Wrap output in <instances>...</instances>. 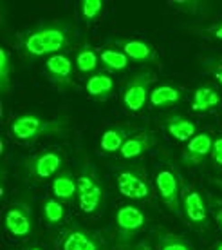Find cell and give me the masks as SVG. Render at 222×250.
I'll return each instance as SVG.
<instances>
[{
	"label": "cell",
	"mask_w": 222,
	"mask_h": 250,
	"mask_svg": "<svg viewBox=\"0 0 222 250\" xmlns=\"http://www.w3.org/2000/svg\"><path fill=\"white\" fill-rule=\"evenodd\" d=\"M80 38V29L69 20H47L24 29L17 38L20 55L27 60L49 58L71 49Z\"/></svg>",
	"instance_id": "obj_1"
},
{
	"label": "cell",
	"mask_w": 222,
	"mask_h": 250,
	"mask_svg": "<svg viewBox=\"0 0 222 250\" xmlns=\"http://www.w3.org/2000/svg\"><path fill=\"white\" fill-rule=\"evenodd\" d=\"M69 122L65 118H43L40 114L24 113L9 122V134L22 144H33L40 138L58 136L67 131Z\"/></svg>",
	"instance_id": "obj_2"
},
{
	"label": "cell",
	"mask_w": 222,
	"mask_h": 250,
	"mask_svg": "<svg viewBox=\"0 0 222 250\" xmlns=\"http://www.w3.org/2000/svg\"><path fill=\"white\" fill-rule=\"evenodd\" d=\"M76 182H78V203H80L81 212L92 216V214L103 210L105 188H103V183L99 180L96 169L89 162H83Z\"/></svg>",
	"instance_id": "obj_3"
},
{
	"label": "cell",
	"mask_w": 222,
	"mask_h": 250,
	"mask_svg": "<svg viewBox=\"0 0 222 250\" xmlns=\"http://www.w3.org/2000/svg\"><path fill=\"white\" fill-rule=\"evenodd\" d=\"M154 183H155V190L159 194L161 201L165 203L168 210L181 218L183 216V210H181V194H183V180H181V174L177 167L170 162L161 163L157 170L154 174Z\"/></svg>",
	"instance_id": "obj_4"
},
{
	"label": "cell",
	"mask_w": 222,
	"mask_h": 250,
	"mask_svg": "<svg viewBox=\"0 0 222 250\" xmlns=\"http://www.w3.org/2000/svg\"><path fill=\"white\" fill-rule=\"evenodd\" d=\"M155 82V75L150 69L137 71L130 76L121 91V104L125 111L136 114L141 113L145 105L150 102V93H152V83Z\"/></svg>",
	"instance_id": "obj_5"
},
{
	"label": "cell",
	"mask_w": 222,
	"mask_h": 250,
	"mask_svg": "<svg viewBox=\"0 0 222 250\" xmlns=\"http://www.w3.org/2000/svg\"><path fill=\"white\" fill-rule=\"evenodd\" d=\"M116 185L121 196L129 200L145 201L152 196V185L148 182L147 172L141 167H125L116 174Z\"/></svg>",
	"instance_id": "obj_6"
},
{
	"label": "cell",
	"mask_w": 222,
	"mask_h": 250,
	"mask_svg": "<svg viewBox=\"0 0 222 250\" xmlns=\"http://www.w3.org/2000/svg\"><path fill=\"white\" fill-rule=\"evenodd\" d=\"M65 158H63L62 150H42L35 156H31L29 160H25V174L33 178L35 182H43V180H49L55 178L62 172Z\"/></svg>",
	"instance_id": "obj_7"
},
{
	"label": "cell",
	"mask_w": 222,
	"mask_h": 250,
	"mask_svg": "<svg viewBox=\"0 0 222 250\" xmlns=\"http://www.w3.org/2000/svg\"><path fill=\"white\" fill-rule=\"evenodd\" d=\"M4 227L13 238H29L33 234V227H35L31 201L24 200V198L13 201L11 205L7 207L6 214H4Z\"/></svg>",
	"instance_id": "obj_8"
},
{
	"label": "cell",
	"mask_w": 222,
	"mask_h": 250,
	"mask_svg": "<svg viewBox=\"0 0 222 250\" xmlns=\"http://www.w3.org/2000/svg\"><path fill=\"white\" fill-rule=\"evenodd\" d=\"M181 210L185 219L190 223L191 229L203 232L208 230L210 227V219H208V205L204 201L203 194L199 192L195 187L191 185H185L183 187V194H181Z\"/></svg>",
	"instance_id": "obj_9"
},
{
	"label": "cell",
	"mask_w": 222,
	"mask_h": 250,
	"mask_svg": "<svg viewBox=\"0 0 222 250\" xmlns=\"http://www.w3.org/2000/svg\"><path fill=\"white\" fill-rule=\"evenodd\" d=\"M107 45L117 47L119 51H123L129 57L130 62L136 63H159V55L155 47L147 40H139V38H127V37H112L107 40Z\"/></svg>",
	"instance_id": "obj_10"
},
{
	"label": "cell",
	"mask_w": 222,
	"mask_h": 250,
	"mask_svg": "<svg viewBox=\"0 0 222 250\" xmlns=\"http://www.w3.org/2000/svg\"><path fill=\"white\" fill-rule=\"evenodd\" d=\"M147 225V216L139 207L136 205H121L116 212V227H117V241L121 247L130 243V239Z\"/></svg>",
	"instance_id": "obj_11"
},
{
	"label": "cell",
	"mask_w": 222,
	"mask_h": 250,
	"mask_svg": "<svg viewBox=\"0 0 222 250\" xmlns=\"http://www.w3.org/2000/svg\"><path fill=\"white\" fill-rule=\"evenodd\" d=\"M60 250H105L103 239L83 227H69L58 238Z\"/></svg>",
	"instance_id": "obj_12"
},
{
	"label": "cell",
	"mask_w": 222,
	"mask_h": 250,
	"mask_svg": "<svg viewBox=\"0 0 222 250\" xmlns=\"http://www.w3.org/2000/svg\"><path fill=\"white\" fill-rule=\"evenodd\" d=\"M74 67L76 65H74L73 60L65 53L45 58V62H43V69H45L47 80L55 87L62 89V91L74 87Z\"/></svg>",
	"instance_id": "obj_13"
},
{
	"label": "cell",
	"mask_w": 222,
	"mask_h": 250,
	"mask_svg": "<svg viewBox=\"0 0 222 250\" xmlns=\"http://www.w3.org/2000/svg\"><path fill=\"white\" fill-rule=\"evenodd\" d=\"M211 145H213V138L208 132H197L186 144L185 150H183V156H181L183 165H186V167H197V165L204 163L211 154Z\"/></svg>",
	"instance_id": "obj_14"
},
{
	"label": "cell",
	"mask_w": 222,
	"mask_h": 250,
	"mask_svg": "<svg viewBox=\"0 0 222 250\" xmlns=\"http://www.w3.org/2000/svg\"><path fill=\"white\" fill-rule=\"evenodd\" d=\"M136 127L132 125H112L109 127L99 140V150L103 154H119V150L123 149L127 140L136 134Z\"/></svg>",
	"instance_id": "obj_15"
},
{
	"label": "cell",
	"mask_w": 222,
	"mask_h": 250,
	"mask_svg": "<svg viewBox=\"0 0 222 250\" xmlns=\"http://www.w3.org/2000/svg\"><path fill=\"white\" fill-rule=\"evenodd\" d=\"M221 102H222V96L219 93V89L215 85H211V83H203V85H199L193 91V94H191L190 107L193 113L204 114L217 109V107L221 105Z\"/></svg>",
	"instance_id": "obj_16"
},
{
	"label": "cell",
	"mask_w": 222,
	"mask_h": 250,
	"mask_svg": "<svg viewBox=\"0 0 222 250\" xmlns=\"http://www.w3.org/2000/svg\"><path fill=\"white\" fill-rule=\"evenodd\" d=\"M114 89H116L114 78H112V75L107 73V71H98V73H94V75L89 76L85 82L87 94H89L94 102H107L109 98H112Z\"/></svg>",
	"instance_id": "obj_17"
},
{
	"label": "cell",
	"mask_w": 222,
	"mask_h": 250,
	"mask_svg": "<svg viewBox=\"0 0 222 250\" xmlns=\"http://www.w3.org/2000/svg\"><path fill=\"white\" fill-rule=\"evenodd\" d=\"M155 144H157V136L152 131H137L134 136L127 140L123 149L119 150V156L123 160H136L148 152Z\"/></svg>",
	"instance_id": "obj_18"
},
{
	"label": "cell",
	"mask_w": 222,
	"mask_h": 250,
	"mask_svg": "<svg viewBox=\"0 0 222 250\" xmlns=\"http://www.w3.org/2000/svg\"><path fill=\"white\" fill-rule=\"evenodd\" d=\"M165 131L168 132V136H172L177 142H190L191 138L197 134V125L193 124L190 118H186L183 114H170L163 122Z\"/></svg>",
	"instance_id": "obj_19"
},
{
	"label": "cell",
	"mask_w": 222,
	"mask_h": 250,
	"mask_svg": "<svg viewBox=\"0 0 222 250\" xmlns=\"http://www.w3.org/2000/svg\"><path fill=\"white\" fill-rule=\"evenodd\" d=\"M51 188H53V198L62 203H71L78 198V182L67 170H62L60 174L53 178Z\"/></svg>",
	"instance_id": "obj_20"
},
{
	"label": "cell",
	"mask_w": 222,
	"mask_h": 250,
	"mask_svg": "<svg viewBox=\"0 0 222 250\" xmlns=\"http://www.w3.org/2000/svg\"><path fill=\"white\" fill-rule=\"evenodd\" d=\"M183 100V91L172 83H159L150 93V104L155 109H166Z\"/></svg>",
	"instance_id": "obj_21"
},
{
	"label": "cell",
	"mask_w": 222,
	"mask_h": 250,
	"mask_svg": "<svg viewBox=\"0 0 222 250\" xmlns=\"http://www.w3.org/2000/svg\"><path fill=\"white\" fill-rule=\"evenodd\" d=\"M99 65L105 69L107 73H121L130 67V60L123 51L112 45H105L103 49H99Z\"/></svg>",
	"instance_id": "obj_22"
},
{
	"label": "cell",
	"mask_w": 222,
	"mask_h": 250,
	"mask_svg": "<svg viewBox=\"0 0 222 250\" xmlns=\"http://www.w3.org/2000/svg\"><path fill=\"white\" fill-rule=\"evenodd\" d=\"M74 65L81 75H94V73H98L96 69L99 67V53L89 42H83L76 49Z\"/></svg>",
	"instance_id": "obj_23"
},
{
	"label": "cell",
	"mask_w": 222,
	"mask_h": 250,
	"mask_svg": "<svg viewBox=\"0 0 222 250\" xmlns=\"http://www.w3.org/2000/svg\"><path fill=\"white\" fill-rule=\"evenodd\" d=\"M155 241L159 245V250H195L186 238L166 230H155Z\"/></svg>",
	"instance_id": "obj_24"
},
{
	"label": "cell",
	"mask_w": 222,
	"mask_h": 250,
	"mask_svg": "<svg viewBox=\"0 0 222 250\" xmlns=\"http://www.w3.org/2000/svg\"><path fill=\"white\" fill-rule=\"evenodd\" d=\"M42 216L49 227L60 225L65 218V205L56 198H47L42 203Z\"/></svg>",
	"instance_id": "obj_25"
},
{
	"label": "cell",
	"mask_w": 222,
	"mask_h": 250,
	"mask_svg": "<svg viewBox=\"0 0 222 250\" xmlns=\"http://www.w3.org/2000/svg\"><path fill=\"white\" fill-rule=\"evenodd\" d=\"M11 55L6 47H0V91L2 94H7L11 89Z\"/></svg>",
	"instance_id": "obj_26"
},
{
	"label": "cell",
	"mask_w": 222,
	"mask_h": 250,
	"mask_svg": "<svg viewBox=\"0 0 222 250\" xmlns=\"http://www.w3.org/2000/svg\"><path fill=\"white\" fill-rule=\"evenodd\" d=\"M105 9V2L103 0H81L80 2V15L81 20L87 25L96 22L101 17V13Z\"/></svg>",
	"instance_id": "obj_27"
},
{
	"label": "cell",
	"mask_w": 222,
	"mask_h": 250,
	"mask_svg": "<svg viewBox=\"0 0 222 250\" xmlns=\"http://www.w3.org/2000/svg\"><path fill=\"white\" fill-rule=\"evenodd\" d=\"M172 4L173 9H177V11H183V13H188V15H199V17H203V15H208L210 11V4L208 2H201V0H175V2H170Z\"/></svg>",
	"instance_id": "obj_28"
},
{
	"label": "cell",
	"mask_w": 222,
	"mask_h": 250,
	"mask_svg": "<svg viewBox=\"0 0 222 250\" xmlns=\"http://www.w3.org/2000/svg\"><path fill=\"white\" fill-rule=\"evenodd\" d=\"M203 67L222 87V57H206L203 60Z\"/></svg>",
	"instance_id": "obj_29"
},
{
	"label": "cell",
	"mask_w": 222,
	"mask_h": 250,
	"mask_svg": "<svg viewBox=\"0 0 222 250\" xmlns=\"http://www.w3.org/2000/svg\"><path fill=\"white\" fill-rule=\"evenodd\" d=\"M201 35H203L204 38H208V40H213V42H222V20L203 27V29H201Z\"/></svg>",
	"instance_id": "obj_30"
},
{
	"label": "cell",
	"mask_w": 222,
	"mask_h": 250,
	"mask_svg": "<svg viewBox=\"0 0 222 250\" xmlns=\"http://www.w3.org/2000/svg\"><path fill=\"white\" fill-rule=\"evenodd\" d=\"M211 162L217 169H222V136H217L211 145Z\"/></svg>",
	"instance_id": "obj_31"
},
{
	"label": "cell",
	"mask_w": 222,
	"mask_h": 250,
	"mask_svg": "<svg viewBox=\"0 0 222 250\" xmlns=\"http://www.w3.org/2000/svg\"><path fill=\"white\" fill-rule=\"evenodd\" d=\"M210 203H211V207H213V212H215L217 223H219V225H221V229H222V200H217V198L210 196Z\"/></svg>",
	"instance_id": "obj_32"
},
{
	"label": "cell",
	"mask_w": 222,
	"mask_h": 250,
	"mask_svg": "<svg viewBox=\"0 0 222 250\" xmlns=\"http://www.w3.org/2000/svg\"><path fill=\"white\" fill-rule=\"evenodd\" d=\"M134 250H154V249H152L150 245H147V243H139Z\"/></svg>",
	"instance_id": "obj_33"
},
{
	"label": "cell",
	"mask_w": 222,
	"mask_h": 250,
	"mask_svg": "<svg viewBox=\"0 0 222 250\" xmlns=\"http://www.w3.org/2000/svg\"><path fill=\"white\" fill-rule=\"evenodd\" d=\"M22 250H43L42 247H38V245H29V247H25V249Z\"/></svg>",
	"instance_id": "obj_34"
},
{
	"label": "cell",
	"mask_w": 222,
	"mask_h": 250,
	"mask_svg": "<svg viewBox=\"0 0 222 250\" xmlns=\"http://www.w3.org/2000/svg\"><path fill=\"white\" fill-rule=\"evenodd\" d=\"M211 182L215 183L217 187H219V188H221V190H222V178H215V180H211Z\"/></svg>",
	"instance_id": "obj_35"
},
{
	"label": "cell",
	"mask_w": 222,
	"mask_h": 250,
	"mask_svg": "<svg viewBox=\"0 0 222 250\" xmlns=\"http://www.w3.org/2000/svg\"><path fill=\"white\" fill-rule=\"evenodd\" d=\"M213 250H222V241L221 243H217L215 247H213Z\"/></svg>",
	"instance_id": "obj_36"
}]
</instances>
